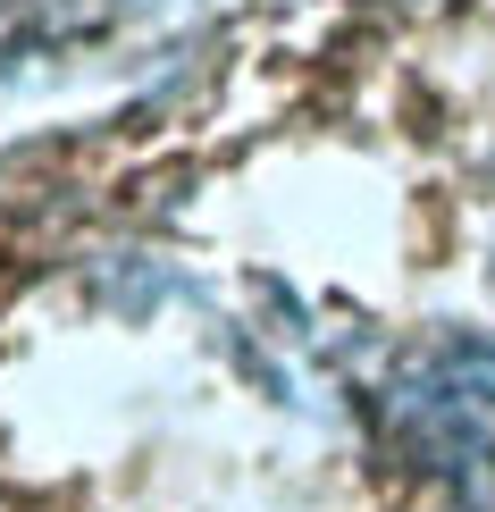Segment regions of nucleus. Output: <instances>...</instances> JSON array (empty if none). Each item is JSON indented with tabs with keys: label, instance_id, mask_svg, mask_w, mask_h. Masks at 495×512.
<instances>
[{
	"label": "nucleus",
	"instance_id": "nucleus-1",
	"mask_svg": "<svg viewBox=\"0 0 495 512\" xmlns=\"http://www.w3.org/2000/svg\"><path fill=\"white\" fill-rule=\"evenodd\" d=\"M386 437L454 512H495V336H445L403 361Z\"/></svg>",
	"mask_w": 495,
	"mask_h": 512
}]
</instances>
